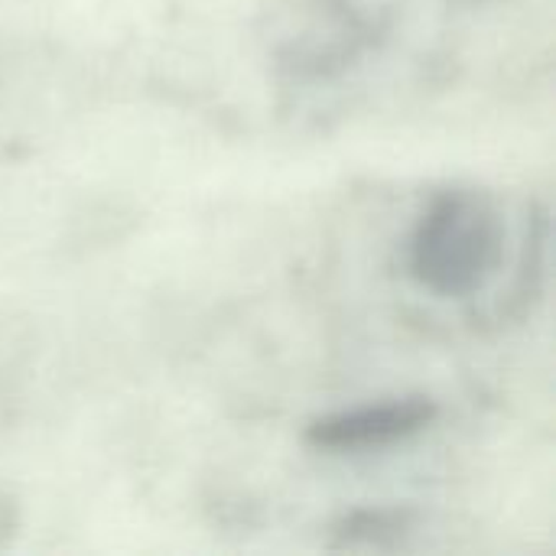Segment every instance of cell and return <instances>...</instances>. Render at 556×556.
Instances as JSON below:
<instances>
[{
    "instance_id": "obj_1",
    "label": "cell",
    "mask_w": 556,
    "mask_h": 556,
    "mask_svg": "<svg viewBox=\"0 0 556 556\" xmlns=\"http://www.w3.org/2000/svg\"><path fill=\"white\" fill-rule=\"evenodd\" d=\"M505 261V222L495 202L476 189H450L433 199L417 225L414 277L443 300L482 293Z\"/></svg>"
},
{
    "instance_id": "obj_2",
    "label": "cell",
    "mask_w": 556,
    "mask_h": 556,
    "mask_svg": "<svg viewBox=\"0 0 556 556\" xmlns=\"http://www.w3.org/2000/svg\"><path fill=\"white\" fill-rule=\"evenodd\" d=\"M362 20L345 0H280L267 46L296 75H329L362 49Z\"/></svg>"
},
{
    "instance_id": "obj_3",
    "label": "cell",
    "mask_w": 556,
    "mask_h": 556,
    "mask_svg": "<svg viewBox=\"0 0 556 556\" xmlns=\"http://www.w3.org/2000/svg\"><path fill=\"white\" fill-rule=\"evenodd\" d=\"M437 417V404L430 397H404L355 407L309 427V443L326 453H362V450H384L407 437L427 430Z\"/></svg>"
},
{
    "instance_id": "obj_4",
    "label": "cell",
    "mask_w": 556,
    "mask_h": 556,
    "mask_svg": "<svg viewBox=\"0 0 556 556\" xmlns=\"http://www.w3.org/2000/svg\"><path fill=\"white\" fill-rule=\"evenodd\" d=\"M404 531H407V518L401 511H358V515L345 518V525H342L339 534H342V547L368 544V547L384 551V541L381 538L388 534L394 544H401Z\"/></svg>"
}]
</instances>
